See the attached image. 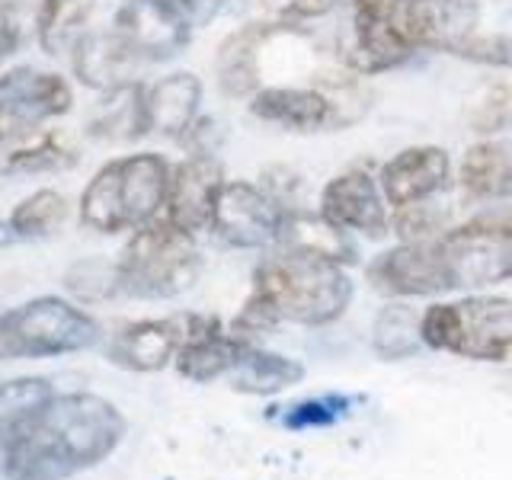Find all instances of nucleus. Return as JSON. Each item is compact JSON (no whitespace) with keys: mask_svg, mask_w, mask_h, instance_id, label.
I'll list each match as a JSON object with an SVG mask.
<instances>
[{"mask_svg":"<svg viewBox=\"0 0 512 480\" xmlns=\"http://www.w3.org/2000/svg\"><path fill=\"white\" fill-rule=\"evenodd\" d=\"M71 64L80 84L106 93L122 84H132V74L141 61L132 55V48L116 32H84L80 42L74 45Z\"/></svg>","mask_w":512,"mask_h":480,"instance_id":"21","label":"nucleus"},{"mask_svg":"<svg viewBox=\"0 0 512 480\" xmlns=\"http://www.w3.org/2000/svg\"><path fill=\"white\" fill-rule=\"evenodd\" d=\"M119 288L135 298H173L199 276V250L189 231L170 218L135 228L116 263Z\"/></svg>","mask_w":512,"mask_h":480,"instance_id":"4","label":"nucleus"},{"mask_svg":"<svg viewBox=\"0 0 512 480\" xmlns=\"http://www.w3.org/2000/svg\"><path fill=\"white\" fill-rule=\"evenodd\" d=\"M317 215L340 234H362L368 240L391 234L388 199H384L378 176L365 167H349L327 180L317 199Z\"/></svg>","mask_w":512,"mask_h":480,"instance_id":"10","label":"nucleus"},{"mask_svg":"<svg viewBox=\"0 0 512 480\" xmlns=\"http://www.w3.org/2000/svg\"><path fill=\"white\" fill-rule=\"evenodd\" d=\"M189 314L164 317V320H138L116 333L109 346V359L132 368V372H160L170 359H176L186 340Z\"/></svg>","mask_w":512,"mask_h":480,"instance_id":"19","label":"nucleus"},{"mask_svg":"<svg viewBox=\"0 0 512 480\" xmlns=\"http://www.w3.org/2000/svg\"><path fill=\"white\" fill-rule=\"evenodd\" d=\"M228 378L231 388L240 394H279L285 388H295L304 378V365L298 359H288L279 356V352L247 343Z\"/></svg>","mask_w":512,"mask_h":480,"instance_id":"24","label":"nucleus"},{"mask_svg":"<svg viewBox=\"0 0 512 480\" xmlns=\"http://www.w3.org/2000/svg\"><path fill=\"white\" fill-rule=\"evenodd\" d=\"M202 80L189 71L167 74L157 84L144 87V116H148V135L183 141L189 128L199 122Z\"/></svg>","mask_w":512,"mask_h":480,"instance_id":"20","label":"nucleus"},{"mask_svg":"<svg viewBox=\"0 0 512 480\" xmlns=\"http://www.w3.org/2000/svg\"><path fill=\"white\" fill-rule=\"evenodd\" d=\"M170 173L167 160L151 151L109 160L80 192V221L100 234H119L160 218Z\"/></svg>","mask_w":512,"mask_h":480,"instance_id":"3","label":"nucleus"},{"mask_svg":"<svg viewBox=\"0 0 512 480\" xmlns=\"http://www.w3.org/2000/svg\"><path fill=\"white\" fill-rule=\"evenodd\" d=\"M68 218V199L55 189H39L10 212V228L20 237H45Z\"/></svg>","mask_w":512,"mask_h":480,"instance_id":"28","label":"nucleus"},{"mask_svg":"<svg viewBox=\"0 0 512 480\" xmlns=\"http://www.w3.org/2000/svg\"><path fill=\"white\" fill-rule=\"evenodd\" d=\"M452 55L471 64H484V68H512V36H503V32H471Z\"/></svg>","mask_w":512,"mask_h":480,"instance_id":"30","label":"nucleus"},{"mask_svg":"<svg viewBox=\"0 0 512 480\" xmlns=\"http://www.w3.org/2000/svg\"><path fill=\"white\" fill-rule=\"evenodd\" d=\"M458 189L471 202L512 199V141H477L458 164Z\"/></svg>","mask_w":512,"mask_h":480,"instance_id":"22","label":"nucleus"},{"mask_svg":"<svg viewBox=\"0 0 512 480\" xmlns=\"http://www.w3.org/2000/svg\"><path fill=\"white\" fill-rule=\"evenodd\" d=\"M90 135L103 141H135L148 135V116H144V84L132 80L116 90H106L90 116Z\"/></svg>","mask_w":512,"mask_h":480,"instance_id":"23","label":"nucleus"},{"mask_svg":"<svg viewBox=\"0 0 512 480\" xmlns=\"http://www.w3.org/2000/svg\"><path fill=\"white\" fill-rule=\"evenodd\" d=\"M340 0H288V16L295 20H317V16H327Z\"/></svg>","mask_w":512,"mask_h":480,"instance_id":"32","label":"nucleus"},{"mask_svg":"<svg viewBox=\"0 0 512 480\" xmlns=\"http://www.w3.org/2000/svg\"><path fill=\"white\" fill-rule=\"evenodd\" d=\"M23 39L20 7L13 0H0V61L16 52V45Z\"/></svg>","mask_w":512,"mask_h":480,"instance_id":"31","label":"nucleus"},{"mask_svg":"<svg viewBox=\"0 0 512 480\" xmlns=\"http://www.w3.org/2000/svg\"><path fill=\"white\" fill-rule=\"evenodd\" d=\"M52 397L55 391L45 378H16L0 384V442H7L16 429L29 423Z\"/></svg>","mask_w":512,"mask_h":480,"instance_id":"27","label":"nucleus"},{"mask_svg":"<svg viewBox=\"0 0 512 480\" xmlns=\"http://www.w3.org/2000/svg\"><path fill=\"white\" fill-rule=\"evenodd\" d=\"M247 340H240L231 330H221L218 317L189 314L186 340L176 352V368L189 381H215L221 375H231Z\"/></svg>","mask_w":512,"mask_h":480,"instance_id":"18","label":"nucleus"},{"mask_svg":"<svg viewBox=\"0 0 512 480\" xmlns=\"http://www.w3.org/2000/svg\"><path fill=\"white\" fill-rule=\"evenodd\" d=\"M400 26L420 48L452 55L477 26V0H404Z\"/></svg>","mask_w":512,"mask_h":480,"instance_id":"17","label":"nucleus"},{"mask_svg":"<svg viewBox=\"0 0 512 480\" xmlns=\"http://www.w3.org/2000/svg\"><path fill=\"white\" fill-rule=\"evenodd\" d=\"M224 186V173L215 154H192L170 173L164 218L189 234L212 231V215L218 192Z\"/></svg>","mask_w":512,"mask_h":480,"instance_id":"13","label":"nucleus"},{"mask_svg":"<svg viewBox=\"0 0 512 480\" xmlns=\"http://www.w3.org/2000/svg\"><path fill=\"white\" fill-rule=\"evenodd\" d=\"M423 343L474 362H506L512 356V301L471 295L429 304L423 311Z\"/></svg>","mask_w":512,"mask_h":480,"instance_id":"5","label":"nucleus"},{"mask_svg":"<svg viewBox=\"0 0 512 480\" xmlns=\"http://www.w3.org/2000/svg\"><path fill=\"white\" fill-rule=\"evenodd\" d=\"M74 103L71 84L58 74L13 68L0 77V151L39 135V128L64 116Z\"/></svg>","mask_w":512,"mask_h":480,"instance_id":"8","label":"nucleus"},{"mask_svg":"<svg viewBox=\"0 0 512 480\" xmlns=\"http://www.w3.org/2000/svg\"><path fill=\"white\" fill-rule=\"evenodd\" d=\"M125 436L122 413L96 394H55L4 442L13 480H61L116 452Z\"/></svg>","mask_w":512,"mask_h":480,"instance_id":"1","label":"nucleus"},{"mask_svg":"<svg viewBox=\"0 0 512 480\" xmlns=\"http://www.w3.org/2000/svg\"><path fill=\"white\" fill-rule=\"evenodd\" d=\"M288 23H247L218 45L215 55V77L224 96L231 100H250L263 87V48L282 36Z\"/></svg>","mask_w":512,"mask_h":480,"instance_id":"16","label":"nucleus"},{"mask_svg":"<svg viewBox=\"0 0 512 480\" xmlns=\"http://www.w3.org/2000/svg\"><path fill=\"white\" fill-rule=\"evenodd\" d=\"M423 343V314H416L413 304L391 301L378 311L372 324V349L381 359L397 362L410 359Z\"/></svg>","mask_w":512,"mask_h":480,"instance_id":"25","label":"nucleus"},{"mask_svg":"<svg viewBox=\"0 0 512 480\" xmlns=\"http://www.w3.org/2000/svg\"><path fill=\"white\" fill-rule=\"evenodd\" d=\"M375 292L388 298H423L445 292L436 240H400L397 247L378 253L365 269Z\"/></svg>","mask_w":512,"mask_h":480,"instance_id":"12","label":"nucleus"},{"mask_svg":"<svg viewBox=\"0 0 512 480\" xmlns=\"http://www.w3.org/2000/svg\"><path fill=\"white\" fill-rule=\"evenodd\" d=\"M282 228H285L282 205L263 186L247 180H224L212 215V231L224 244H231L237 250L276 247Z\"/></svg>","mask_w":512,"mask_h":480,"instance_id":"9","label":"nucleus"},{"mask_svg":"<svg viewBox=\"0 0 512 480\" xmlns=\"http://www.w3.org/2000/svg\"><path fill=\"white\" fill-rule=\"evenodd\" d=\"M352 80L346 84H317V87H260L250 96V112L260 122L279 125L285 132L314 135L336 132L356 116L349 109Z\"/></svg>","mask_w":512,"mask_h":480,"instance_id":"7","label":"nucleus"},{"mask_svg":"<svg viewBox=\"0 0 512 480\" xmlns=\"http://www.w3.org/2000/svg\"><path fill=\"white\" fill-rule=\"evenodd\" d=\"M192 26L196 23L173 0H125L112 32L141 64H151L180 55L192 39Z\"/></svg>","mask_w":512,"mask_h":480,"instance_id":"11","label":"nucleus"},{"mask_svg":"<svg viewBox=\"0 0 512 480\" xmlns=\"http://www.w3.org/2000/svg\"><path fill=\"white\" fill-rule=\"evenodd\" d=\"M416 55V45L400 26V13H368L352 10V39L346 64L362 77L394 71Z\"/></svg>","mask_w":512,"mask_h":480,"instance_id":"15","label":"nucleus"},{"mask_svg":"<svg viewBox=\"0 0 512 480\" xmlns=\"http://www.w3.org/2000/svg\"><path fill=\"white\" fill-rule=\"evenodd\" d=\"M176 7H180L192 23H202L208 16H215L228 0H173Z\"/></svg>","mask_w":512,"mask_h":480,"instance_id":"33","label":"nucleus"},{"mask_svg":"<svg viewBox=\"0 0 512 480\" xmlns=\"http://www.w3.org/2000/svg\"><path fill=\"white\" fill-rule=\"evenodd\" d=\"M96 336V320L61 298H36L0 317V352L7 356H64L93 346Z\"/></svg>","mask_w":512,"mask_h":480,"instance_id":"6","label":"nucleus"},{"mask_svg":"<svg viewBox=\"0 0 512 480\" xmlns=\"http://www.w3.org/2000/svg\"><path fill=\"white\" fill-rule=\"evenodd\" d=\"M378 183L391 208H404L445 192L452 183V160L436 144H413L381 167Z\"/></svg>","mask_w":512,"mask_h":480,"instance_id":"14","label":"nucleus"},{"mask_svg":"<svg viewBox=\"0 0 512 480\" xmlns=\"http://www.w3.org/2000/svg\"><path fill=\"white\" fill-rule=\"evenodd\" d=\"M93 13V0H42L36 13V36L45 55L74 52Z\"/></svg>","mask_w":512,"mask_h":480,"instance_id":"26","label":"nucleus"},{"mask_svg":"<svg viewBox=\"0 0 512 480\" xmlns=\"http://www.w3.org/2000/svg\"><path fill=\"white\" fill-rule=\"evenodd\" d=\"M352 404H356V397H340V394L301 400V404L288 407V410L282 413V426H285V429H295V432H298V429L333 426Z\"/></svg>","mask_w":512,"mask_h":480,"instance_id":"29","label":"nucleus"},{"mask_svg":"<svg viewBox=\"0 0 512 480\" xmlns=\"http://www.w3.org/2000/svg\"><path fill=\"white\" fill-rule=\"evenodd\" d=\"M352 301L346 263L324 250L279 247L256 266L253 292L240 308L231 333L253 343L276 324L324 327L340 320Z\"/></svg>","mask_w":512,"mask_h":480,"instance_id":"2","label":"nucleus"}]
</instances>
